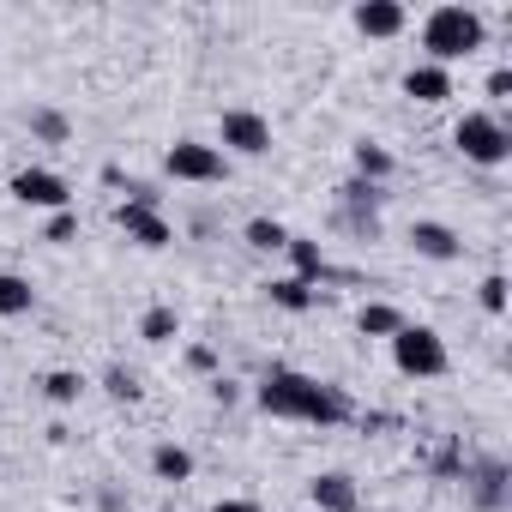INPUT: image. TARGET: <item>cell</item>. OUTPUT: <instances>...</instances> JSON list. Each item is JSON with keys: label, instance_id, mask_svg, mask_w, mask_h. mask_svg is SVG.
Listing matches in <instances>:
<instances>
[{"label": "cell", "instance_id": "obj_21", "mask_svg": "<svg viewBox=\"0 0 512 512\" xmlns=\"http://www.w3.org/2000/svg\"><path fill=\"white\" fill-rule=\"evenodd\" d=\"M79 392H85V374H73V368L43 374V398H49V404H79Z\"/></svg>", "mask_w": 512, "mask_h": 512}, {"label": "cell", "instance_id": "obj_25", "mask_svg": "<svg viewBox=\"0 0 512 512\" xmlns=\"http://www.w3.org/2000/svg\"><path fill=\"white\" fill-rule=\"evenodd\" d=\"M73 235H79V217H73V211H55V217H49V235H43V241H55V247H67Z\"/></svg>", "mask_w": 512, "mask_h": 512}, {"label": "cell", "instance_id": "obj_11", "mask_svg": "<svg viewBox=\"0 0 512 512\" xmlns=\"http://www.w3.org/2000/svg\"><path fill=\"white\" fill-rule=\"evenodd\" d=\"M410 247L422 253V260H458V253H464L458 229L452 223H434V217H416L410 223Z\"/></svg>", "mask_w": 512, "mask_h": 512}, {"label": "cell", "instance_id": "obj_22", "mask_svg": "<svg viewBox=\"0 0 512 512\" xmlns=\"http://www.w3.org/2000/svg\"><path fill=\"white\" fill-rule=\"evenodd\" d=\"M284 241H290V229H284L278 217H253V223H247V247H260V253H278Z\"/></svg>", "mask_w": 512, "mask_h": 512}, {"label": "cell", "instance_id": "obj_28", "mask_svg": "<svg viewBox=\"0 0 512 512\" xmlns=\"http://www.w3.org/2000/svg\"><path fill=\"white\" fill-rule=\"evenodd\" d=\"M211 512H260V506H253V500H217Z\"/></svg>", "mask_w": 512, "mask_h": 512}, {"label": "cell", "instance_id": "obj_12", "mask_svg": "<svg viewBox=\"0 0 512 512\" xmlns=\"http://www.w3.org/2000/svg\"><path fill=\"white\" fill-rule=\"evenodd\" d=\"M404 97H410V103H446V97H452V67H434V61L410 67V73H404Z\"/></svg>", "mask_w": 512, "mask_h": 512}, {"label": "cell", "instance_id": "obj_17", "mask_svg": "<svg viewBox=\"0 0 512 512\" xmlns=\"http://www.w3.org/2000/svg\"><path fill=\"white\" fill-rule=\"evenodd\" d=\"M392 169H398V163H392V151H386V145H374V139H362V145H356V181L380 187Z\"/></svg>", "mask_w": 512, "mask_h": 512}, {"label": "cell", "instance_id": "obj_1", "mask_svg": "<svg viewBox=\"0 0 512 512\" xmlns=\"http://www.w3.org/2000/svg\"><path fill=\"white\" fill-rule=\"evenodd\" d=\"M253 398H260V410H266V416L314 422V428H338V422H350V416H356V404H350L338 386H326V380H314V374H296V368H272Z\"/></svg>", "mask_w": 512, "mask_h": 512}, {"label": "cell", "instance_id": "obj_7", "mask_svg": "<svg viewBox=\"0 0 512 512\" xmlns=\"http://www.w3.org/2000/svg\"><path fill=\"white\" fill-rule=\"evenodd\" d=\"M13 199L19 205H37V211H73V187L55 169H19L13 175Z\"/></svg>", "mask_w": 512, "mask_h": 512}, {"label": "cell", "instance_id": "obj_4", "mask_svg": "<svg viewBox=\"0 0 512 512\" xmlns=\"http://www.w3.org/2000/svg\"><path fill=\"white\" fill-rule=\"evenodd\" d=\"M392 362H398V374H410V380H440L446 368H452V356H446V338L434 332V326H398V338H392Z\"/></svg>", "mask_w": 512, "mask_h": 512}, {"label": "cell", "instance_id": "obj_9", "mask_svg": "<svg viewBox=\"0 0 512 512\" xmlns=\"http://www.w3.org/2000/svg\"><path fill=\"white\" fill-rule=\"evenodd\" d=\"M308 494H314L320 512H356V506H362V488H356L350 470H320V476L308 482Z\"/></svg>", "mask_w": 512, "mask_h": 512}, {"label": "cell", "instance_id": "obj_16", "mask_svg": "<svg viewBox=\"0 0 512 512\" xmlns=\"http://www.w3.org/2000/svg\"><path fill=\"white\" fill-rule=\"evenodd\" d=\"M151 476H157V482H187V476H193V452L175 446V440H163V446L151 452Z\"/></svg>", "mask_w": 512, "mask_h": 512}, {"label": "cell", "instance_id": "obj_26", "mask_svg": "<svg viewBox=\"0 0 512 512\" xmlns=\"http://www.w3.org/2000/svg\"><path fill=\"white\" fill-rule=\"evenodd\" d=\"M482 91H488V103H506V97H512V67H494Z\"/></svg>", "mask_w": 512, "mask_h": 512}, {"label": "cell", "instance_id": "obj_23", "mask_svg": "<svg viewBox=\"0 0 512 512\" xmlns=\"http://www.w3.org/2000/svg\"><path fill=\"white\" fill-rule=\"evenodd\" d=\"M476 296H482L488 314H506V278H500V272H488V278L476 284Z\"/></svg>", "mask_w": 512, "mask_h": 512}, {"label": "cell", "instance_id": "obj_13", "mask_svg": "<svg viewBox=\"0 0 512 512\" xmlns=\"http://www.w3.org/2000/svg\"><path fill=\"white\" fill-rule=\"evenodd\" d=\"M284 253H290V266H296L290 278H302V284H314V290H320V278L332 272V266H326V247H320V241H308V235H290V241H284Z\"/></svg>", "mask_w": 512, "mask_h": 512}, {"label": "cell", "instance_id": "obj_2", "mask_svg": "<svg viewBox=\"0 0 512 512\" xmlns=\"http://www.w3.org/2000/svg\"><path fill=\"white\" fill-rule=\"evenodd\" d=\"M488 43V25L476 7H434L422 19V49L434 67H452V61H470L476 49Z\"/></svg>", "mask_w": 512, "mask_h": 512}, {"label": "cell", "instance_id": "obj_3", "mask_svg": "<svg viewBox=\"0 0 512 512\" xmlns=\"http://www.w3.org/2000/svg\"><path fill=\"white\" fill-rule=\"evenodd\" d=\"M452 145H458L476 169H500V163L512 157V133H506V121H500L494 109H470V115L452 127Z\"/></svg>", "mask_w": 512, "mask_h": 512}, {"label": "cell", "instance_id": "obj_8", "mask_svg": "<svg viewBox=\"0 0 512 512\" xmlns=\"http://www.w3.org/2000/svg\"><path fill=\"white\" fill-rule=\"evenodd\" d=\"M115 223H121V235H127L133 247H151V253L175 241V229H169V217H163L157 205H121Z\"/></svg>", "mask_w": 512, "mask_h": 512}, {"label": "cell", "instance_id": "obj_20", "mask_svg": "<svg viewBox=\"0 0 512 512\" xmlns=\"http://www.w3.org/2000/svg\"><path fill=\"white\" fill-rule=\"evenodd\" d=\"M31 133H37L43 145H67V139H73V121H67L61 109H31Z\"/></svg>", "mask_w": 512, "mask_h": 512}, {"label": "cell", "instance_id": "obj_18", "mask_svg": "<svg viewBox=\"0 0 512 512\" xmlns=\"http://www.w3.org/2000/svg\"><path fill=\"white\" fill-rule=\"evenodd\" d=\"M356 326H362V338H386V344H392L398 326H404V314H398L392 302H368V308L356 314Z\"/></svg>", "mask_w": 512, "mask_h": 512}, {"label": "cell", "instance_id": "obj_29", "mask_svg": "<svg viewBox=\"0 0 512 512\" xmlns=\"http://www.w3.org/2000/svg\"><path fill=\"white\" fill-rule=\"evenodd\" d=\"M163 512H169V506H163Z\"/></svg>", "mask_w": 512, "mask_h": 512}, {"label": "cell", "instance_id": "obj_27", "mask_svg": "<svg viewBox=\"0 0 512 512\" xmlns=\"http://www.w3.org/2000/svg\"><path fill=\"white\" fill-rule=\"evenodd\" d=\"M187 362H193V368H199V374H211V368H217V356H211V350H205V344H193V350H187Z\"/></svg>", "mask_w": 512, "mask_h": 512}, {"label": "cell", "instance_id": "obj_19", "mask_svg": "<svg viewBox=\"0 0 512 512\" xmlns=\"http://www.w3.org/2000/svg\"><path fill=\"white\" fill-rule=\"evenodd\" d=\"M139 338H145V344H175V338H181V314H175V308H145Z\"/></svg>", "mask_w": 512, "mask_h": 512}, {"label": "cell", "instance_id": "obj_15", "mask_svg": "<svg viewBox=\"0 0 512 512\" xmlns=\"http://www.w3.org/2000/svg\"><path fill=\"white\" fill-rule=\"evenodd\" d=\"M37 308V290H31V278H19V272H0V320H19V314H31Z\"/></svg>", "mask_w": 512, "mask_h": 512}, {"label": "cell", "instance_id": "obj_24", "mask_svg": "<svg viewBox=\"0 0 512 512\" xmlns=\"http://www.w3.org/2000/svg\"><path fill=\"white\" fill-rule=\"evenodd\" d=\"M139 392H145V386H139L127 368H109V398H121V404H139Z\"/></svg>", "mask_w": 512, "mask_h": 512}, {"label": "cell", "instance_id": "obj_10", "mask_svg": "<svg viewBox=\"0 0 512 512\" xmlns=\"http://www.w3.org/2000/svg\"><path fill=\"white\" fill-rule=\"evenodd\" d=\"M350 19H356V31H362V37H374V43H386V37H398V31L410 25V13L398 7V0H362Z\"/></svg>", "mask_w": 512, "mask_h": 512}, {"label": "cell", "instance_id": "obj_5", "mask_svg": "<svg viewBox=\"0 0 512 512\" xmlns=\"http://www.w3.org/2000/svg\"><path fill=\"white\" fill-rule=\"evenodd\" d=\"M163 169H169L175 181H187V187H217V181L229 175V157H223L217 145H199V139H175V145L163 151Z\"/></svg>", "mask_w": 512, "mask_h": 512}, {"label": "cell", "instance_id": "obj_6", "mask_svg": "<svg viewBox=\"0 0 512 512\" xmlns=\"http://www.w3.org/2000/svg\"><path fill=\"white\" fill-rule=\"evenodd\" d=\"M217 151L229 157H266L272 151V121L260 115V109H223V121H217Z\"/></svg>", "mask_w": 512, "mask_h": 512}, {"label": "cell", "instance_id": "obj_14", "mask_svg": "<svg viewBox=\"0 0 512 512\" xmlns=\"http://www.w3.org/2000/svg\"><path fill=\"white\" fill-rule=\"evenodd\" d=\"M266 296H272V308H284V314H308V308L320 302V290H314V284H302V278H272V284H266Z\"/></svg>", "mask_w": 512, "mask_h": 512}]
</instances>
